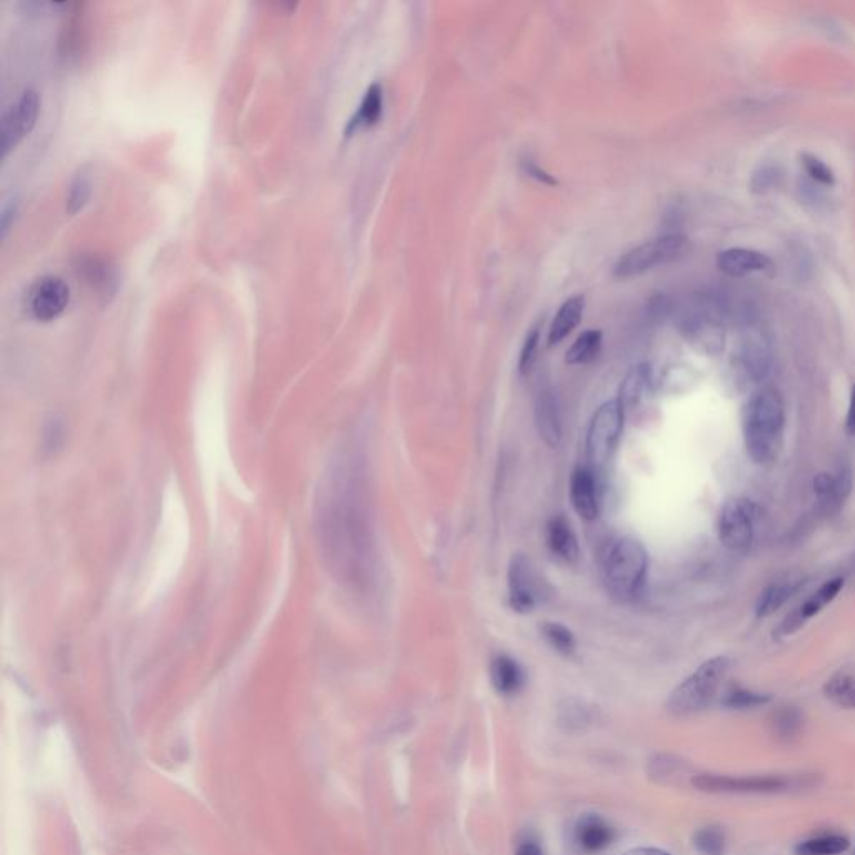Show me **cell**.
Returning a JSON list of instances; mask_svg holds the SVG:
<instances>
[{"instance_id": "6da1fadb", "label": "cell", "mask_w": 855, "mask_h": 855, "mask_svg": "<svg viewBox=\"0 0 855 855\" xmlns=\"http://www.w3.org/2000/svg\"><path fill=\"white\" fill-rule=\"evenodd\" d=\"M742 428L747 455L759 465L774 460L785 428V406L779 391L770 386L755 391L745 405Z\"/></svg>"}, {"instance_id": "7a4b0ae2", "label": "cell", "mask_w": 855, "mask_h": 855, "mask_svg": "<svg viewBox=\"0 0 855 855\" xmlns=\"http://www.w3.org/2000/svg\"><path fill=\"white\" fill-rule=\"evenodd\" d=\"M600 573L607 592L622 603L642 597L647 583L648 553L633 538H615L600 550Z\"/></svg>"}, {"instance_id": "3957f363", "label": "cell", "mask_w": 855, "mask_h": 855, "mask_svg": "<svg viewBox=\"0 0 855 855\" xmlns=\"http://www.w3.org/2000/svg\"><path fill=\"white\" fill-rule=\"evenodd\" d=\"M690 784L709 794H785L817 785L812 775H694Z\"/></svg>"}, {"instance_id": "277c9868", "label": "cell", "mask_w": 855, "mask_h": 855, "mask_svg": "<svg viewBox=\"0 0 855 855\" xmlns=\"http://www.w3.org/2000/svg\"><path fill=\"white\" fill-rule=\"evenodd\" d=\"M730 660L727 657H714L702 663L690 677L685 678L673 689L667 700L670 714L685 717L707 709L719 694L720 685L729 673Z\"/></svg>"}, {"instance_id": "5b68a950", "label": "cell", "mask_w": 855, "mask_h": 855, "mask_svg": "<svg viewBox=\"0 0 855 855\" xmlns=\"http://www.w3.org/2000/svg\"><path fill=\"white\" fill-rule=\"evenodd\" d=\"M627 411L622 403L610 400L603 403L593 415L587 431V460L595 468L607 465L617 451L618 443L622 440Z\"/></svg>"}, {"instance_id": "8992f818", "label": "cell", "mask_w": 855, "mask_h": 855, "mask_svg": "<svg viewBox=\"0 0 855 855\" xmlns=\"http://www.w3.org/2000/svg\"><path fill=\"white\" fill-rule=\"evenodd\" d=\"M687 246L689 241L682 234H668V236L653 239L623 254L613 266V273L618 278H633L638 274L647 273L660 264L672 263L675 259L682 258L687 251Z\"/></svg>"}, {"instance_id": "52a82bcc", "label": "cell", "mask_w": 855, "mask_h": 855, "mask_svg": "<svg viewBox=\"0 0 855 855\" xmlns=\"http://www.w3.org/2000/svg\"><path fill=\"white\" fill-rule=\"evenodd\" d=\"M755 517L757 508L752 501L730 500L720 510L717 530L719 538L730 552L744 553L754 542Z\"/></svg>"}, {"instance_id": "ba28073f", "label": "cell", "mask_w": 855, "mask_h": 855, "mask_svg": "<svg viewBox=\"0 0 855 855\" xmlns=\"http://www.w3.org/2000/svg\"><path fill=\"white\" fill-rule=\"evenodd\" d=\"M39 107H41L39 94L34 89H26L19 96V99L4 112L2 122H0L2 156H7L12 147H16L26 137V134L31 132L32 127L36 124L37 116H39Z\"/></svg>"}, {"instance_id": "9c48e42d", "label": "cell", "mask_w": 855, "mask_h": 855, "mask_svg": "<svg viewBox=\"0 0 855 855\" xmlns=\"http://www.w3.org/2000/svg\"><path fill=\"white\" fill-rule=\"evenodd\" d=\"M508 600L513 612L530 613L540 602V583L530 558L513 555L508 565Z\"/></svg>"}, {"instance_id": "30bf717a", "label": "cell", "mask_w": 855, "mask_h": 855, "mask_svg": "<svg viewBox=\"0 0 855 855\" xmlns=\"http://www.w3.org/2000/svg\"><path fill=\"white\" fill-rule=\"evenodd\" d=\"M71 299V289L59 276H44L32 284L27 293V309L39 321H51L64 313Z\"/></svg>"}, {"instance_id": "8fae6325", "label": "cell", "mask_w": 855, "mask_h": 855, "mask_svg": "<svg viewBox=\"0 0 855 855\" xmlns=\"http://www.w3.org/2000/svg\"><path fill=\"white\" fill-rule=\"evenodd\" d=\"M570 500L573 510L587 522L597 520L600 515V500L598 486L592 468L577 466L570 476Z\"/></svg>"}, {"instance_id": "7c38bea8", "label": "cell", "mask_w": 855, "mask_h": 855, "mask_svg": "<svg viewBox=\"0 0 855 855\" xmlns=\"http://www.w3.org/2000/svg\"><path fill=\"white\" fill-rule=\"evenodd\" d=\"M545 540H547L548 550L558 562L565 565H575L578 562L580 547H578L577 535L563 515H555L548 520L545 527Z\"/></svg>"}, {"instance_id": "4fadbf2b", "label": "cell", "mask_w": 855, "mask_h": 855, "mask_svg": "<svg viewBox=\"0 0 855 855\" xmlns=\"http://www.w3.org/2000/svg\"><path fill=\"white\" fill-rule=\"evenodd\" d=\"M578 849L585 854H598L615 839V830L602 815L585 814L578 819L573 832Z\"/></svg>"}, {"instance_id": "5bb4252c", "label": "cell", "mask_w": 855, "mask_h": 855, "mask_svg": "<svg viewBox=\"0 0 855 855\" xmlns=\"http://www.w3.org/2000/svg\"><path fill=\"white\" fill-rule=\"evenodd\" d=\"M842 588H844V580H842V578H832L829 582H825L824 585H822V587H820L819 590H817V592L807 600V602L800 605L797 612L792 613L790 617H787V620H785V622L782 623V627H780V632L784 633V635L794 633L795 630L802 627L807 620L815 617V615H819V613L822 612L829 603L834 602L835 597L839 595Z\"/></svg>"}, {"instance_id": "9a60e30c", "label": "cell", "mask_w": 855, "mask_h": 855, "mask_svg": "<svg viewBox=\"0 0 855 855\" xmlns=\"http://www.w3.org/2000/svg\"><path fill=\"white\" fill-rule=\"evenodd\" d=\"M535 425L543 443L550 448H558L562 443V416H560L557 396L550 390L542 391L538 395L537 405H535Z\"/></svg>"}, {"instance_id": "2e32d148", "label": "cell", "mask_w": 855, "mask_h": 855, "mask_svg": "<svg viewBox=\"0 0 855 855\" xmlns=\"http://www.w3.org/2000/svg\"><path fill=\"white\" fill-rule=\"evenodd\" d=\"M717 266L722 273L732 278H742L747 274L765 271L772 266L769 256L754 249H725L717 258Z\"/></svg>"}, {"instance_id": "e0dca14e", "label": "cell", "mask_w": 855, "mask_h": 855, "mask_svg": "<svg viewBox=\"0 0 855 855\" xmlns=\"http://www.w3.org/2000/svg\"><path fill=\"white\" fill-rule=\"evenodd\" d=\"M490 678L496 692L501 695L518 694L527 682L522 665L510 655H498L491 660Z\"/></svg>"}, {"instance_id": "ac0fdd59", "label": "cell", "mask_w": 855, "mask_h": 855, "mask_svg": "<svg viewBox=\"0 0 855 855\" xmlns=\"http://www.w3.org/2000/svg\"><path fill=\"white\" fill-rule=\"evenodd\" d=\"M742 366L754 381L764 380L769 373V343L760 331L752 329L749 334H745L744 343H742Z\"/></svg>"}, {"instance_id": "d6986e66", "label": "cell", "mask_w": 855, "mask_h": 855, "mask_svg": "<svg viewBox=\"0 0 855 855\" xmlns=\"http://www.w3.org/2000/svg\"><path fill=\"white\" fill-rule=\"evenodd\" d=\"M585 311V298L583 296H573L567 299L562 304V308L558 309L557 316L553 318L552 326L548 331V345L557 346L562 343L563 339H567L573 333V329L577 328L583 318Z\"/></svg>"}, {"instance_id": "ffe728a7", "label": "cell", "mask_w": 855, "mask_h": 855, "mask_svg": "<svg viewBox=\"0 0 855 855\" xmlns=\"http://www.w3.org/2000/svg\"><path fill=\"white\" fill-rule=\"evenodd\" d=\"M824 695L840 709L855 710V665L837 670L825 682Z\"/></svg>"}, {"instance_id": "44dd1931", "label": "cell", "mask_w": 855, "mask_h": 855, "mask_svg": "<svg viewBox=\"0 0 855 855\" xmlns=\"http://www.w3.org/2000/svg\"><path fill=\"white\" fill-rule=\"evenodd\" d=\"M850 486H852V478H850V471L847 470L839 471L837 475L819 473L814 480L815 493L829 510L839 506L847 498Z\"/></svg>"}, {"instance_id": "7402d4cb", "label": "cell", "mask_w": 855, "mask_h": 855, "mask_svg": "<svg viewBox=\"0 0 855 855\" xmlns=\"http://www.w3.org/2000/svg\"><path fill=\"white\" fill-rule=\"evenodd\" d=\"M381 114H383V89L380 84H371L361 101L360 109L355 116L351 117L350 124L346 127V136H350L358 129L375 126L376 122L380 121Z\"/></svg>"}, {"instance_id": "603a6c76", "label": "cell", "mask_w": 855, "mask_h": 855, "mask_svg": "<svg viewBox=\"0 0 855 855\" xmlns=\"http://www.w3.org/2000/svg\"><path fill=\"white\" fill-rule=\"evenodd\" d=\"M648 386H650V368L647 365L633 366L627 378L623 380L620 395H618V401L622 403L625 411L632 410L642 401Z\"/></svg>"}, {"instance_id": "cb8c5ba5", "label": "cell", "mask_w": 855, "mask_h": 855, "mask_svg": "<svg viewBox=\"0 0 855 855\" xmlns=\"http://www.w3.org/2000/svg\"><path fill=\"white\" fill-rule=\"evenodd\" d=\"M603 333L600 329H587L568 348L565 361L568 365H588L602 350Z\"/></svg>"}, {"instance_id": "d4e9b609", "label": "cell", "mask_w": 855, "mask_h": 855, "mask_svg": "<svg viewBox=\"0 0 855 855\" xmlns=\"http://www.w3.org/2000/svg\"><path fill=\"white\" fill-rule=\"evenodd\" d=\"M647 772L658 784H675L683 775H689V765L673 755L657 754L648 762Z\"/></svg>"}, {"instance_id": "484cf974", "label": "cell", "mask_w": 855, "mask_h": 855, "mask_svg": "<svg viewBox=\"0 0 855 855\" xmlns=\"http://www.w3.org/2000/svg\"><path fill=\"white\" fill-rule=\"evenodd\" d=\"M850 842L845 835L824 834L805 839L795 845L797 855H839L849 849Z\"/></svg>"}, {"instance_id": "4316f807", "label": "cell", "mask_w": 855, "mask_h": 855, "mask_svg": "<svg viewBox=\"0 0 855 855\" xmlns=\"http://www.w3.org/2000/svg\"><path fill=\"white\" fill-rule=\"evenodd\" d=\"M692 844L700 855H725L727 835L720 825H705L695 832Z\"/></svg>"}, {"instance_id": "83f0119b", "label": "cell", "mask_w": 855, "mask_h": 855, "mask_svg": "<svg viewBox=\"0 0 855 855\" xmlns=\"http://www.w3.org/2000/svg\"><path fill=\"white\" fill-rule=\"evenodd\" d=\"M795 592V587L792 583H772L770 587L765 588L764 592L760 593L759 602H757V617L765 618L774 615L780 607H784L785 602L792 597Z\"/></svg>"}, {"instance_id": "f1b7e54d", "label": "cell", "mask_w": 855, "mask_h": 855, "mask_svg": "<svg viewBox=\"0 0 855 855\" xmlns=\"http://www.w3.org/2000/svg\"><path fill=\"white\" fill-rule=\"evenodd\" d=\"M769 702L770 695L759 694V692L744 689V687H739V685L730 687L725 692L724 699H722V705H724L725 709L730 710L757 709V707L767 705Z\"/></svg>"}, {"instance_id": "f546056e", "label": "cell", "mask_w": 855, "mask_h": 855, "mask_svg": "<svg viewBox=\"0 0 855 855\" xmlns=\"http://www.w3.org/2000/svg\"><path fill=\"white\" fill-rule=\"evenodd\" d=\"M543 637L552 645L558 653H562L565 657H570L577 650V640L570 628L565 627L562 623L545 622L542 627Z\"/></svg>"}, {"instance_id": "4dcf8cb0", "label": "cell", "mask_w": 855, "mask_h": 855, "mask_svg": "<svg viewBox=\"0 0 855 855\" xmlns=\"http://www.w3.org/2000/svg\"><path fill=\"white\" fill-rule=\"evenodd\" d=\"M774 732L777 737L784 740H792L800 734L804 719L799 710L794 707H782L774 715Z\"/></svg>"}, {"instance_id": "1f68e13d", "label": "cell", "mask_w": 855, "mask_h": 855, "mask_svg": "<svg viewBox=\"0 0 855 855\" xmlns=\"http://www.w3.org/2000/svg\"><path fill=\"white\" fill-rule=\"evenodd\" d=\"M558 724L567 732H580L590 724V714L577 700H567L558 712Z\"/></svg>"}, {"instance_id": "d6a6232c", "label": "cell", "mask_w": 855, "mask_h": 855, "mask_svg": "<svg viewBox=\"0 0 855 855\" xmlns=\"http://www.w3.org/2000/svg\"><path fill=\"white\" fill-rule=\"evenodd\" d=\"M91 196V183L84 174H79L71 183L69 194H67V211L69 213H77L79 209L84 208L87 199Z\"/></svg>"}, {"instance_id": "836d02e7", "label": "cell", "mask_w": 855, "mask_h": 855, "mask_svg": "<svg viewBox=\"0 0 855 855\" xmlns=\"http://www.w3.org/2000/svg\"><path fill=\"white\" fill-rule=\"evenodd\" d=\"M802 164H804L805 171H807L810 178L817 181V183L824 184V186H832L835 183L832 169L824 161H820L819 157L812 156V154H804L802 156Z\"/></svg>"}, {"instance_id": "e575fe53", "label": "cell", "mask_w": 855, "mask_h": 855, "mask_svg": "<svg viewBox=\"0 0 855 855\" xmlns=\"http://www.w3.org/2000/svg\"><path fill=\"white\" fill-rule=\"evenodd\" d=\"M538 343H540V329L533 328L528 333L525 343H523L522 353H520V363L518 370L522 375H528L532 371L535 360H537Z\"/></svg>"}, {"instance_id": "d590c367", "label": "cell", "mask_w": 855, "mask_h": 855, "mask_svg": "<svg viewBox=\"0 0 855 855\" xmlns=\"http://www.w3.org/2000/svg\"><path fill=\"white\" fill-rule=\"evenodd\" d=\"M84 271H86L89 281L96 284L97 289H102L104 293H112L111 283L114 278H112L109 266L101 263V261H96V259H91L89 263L84 264Z\"/></svg>"}, {"instance_id": "8d00e7d4", "label": "cell", "mask_w": 855, "mask_h": 855, "mask_svg": "<svg viewBox=\"0 0 855 855\" xmlns=\"http://www.w3.org/2000/svg\"><path fill=\"white\" fill-rule=\"evenodd\" d=\"M775 178H777V174L772 169L764 167L760 173L755 174L754 181H752V189H754L755 193H765V191H769L772 188Z\"/></svg>"}, {"instance_id": "74e56055", "label": "cell", "mask_w": 855, "mask_h": 855, "mask_svg": "<svg viewBox=\"0 0 855 855\" xmlns=\"http://www.w3.org/2000/svg\"><path fill=\"white\" fill-rule=\"evenodd\" d=\"M523 169H525V173H527L530 178L537 179L538 183L548 184V186H557L558 184L557 179L552 178L547 171L540 169L535 162H523Z\"/></svg>"}, {"instance_id": "f35d334b", "label": "cell", "mask_w": 855, "mask_h": 855, "mask_svg": "<svg viewBox=\"0 0 855 855\" xmlns=\"http://www.w3.org/2000/svg\"><path fill=\"white\" fill-rule=\"evenodd\" d=\"M845 430L849 435H855V383L850 390L849 410H847V418H845Z\"/></svg>"}, {"instance_id": "ab89813d", "label": "cell", "mask_w": 855, "mask_h": 855, "mask_svg": "<svg viewBox=\"0 0 855 855\" xmlns=\"http://www.w3.org/2000/svg\"><path fill=\"white\" fill-rule=\"evenodd\" d=\"M517 855H543V852L540 845L535 844L532 840H527V842L518 845Z\"/></svg>"}, {"instance_id": "60d3db41", "label": "cell", "mask_w": 855, "mask_h": 855, "mask_svg": "<svg viewBox=\"0 0 855 855\" xmlns=\"http://www.w3.org/2000/svg\"><path fill=\"white\" fill-rule=\"evenodd\" d=\"M623 855H672L665 852L662 849H655V847H637V849H630L625 852Z\"/></svg>"}]
</instances>
